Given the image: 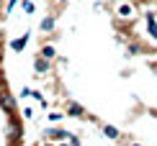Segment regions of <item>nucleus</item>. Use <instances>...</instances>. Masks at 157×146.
<instances>
[{"label":"nucleus","mask_w":157,"mask_h":146,"mask_svg":"<svg viewBox=\"0 0 157 146\" xmlns=\"http://www.w3.org/2000/svg\"><path fill=\"white\" fill-rule=\"evenodd\" d=\"M67 115H75V118H82V115H85V110H82V105H77V103H67Z\"/></svg>","instance_id":"obj_1"},{"label":"nucleus","mask_w":157,"mask_h":146,"mask_svg":"<svg viewBox=\"0 0 157 146\" xmlns=\"http://www.w3.org/2000/svg\"><path fill=\"white\" fill-rule=\"evenodd\" d=\"M47 136H49V138H54V141H64V138H70L67 131H57V128H49V131H47Z\"/></svg>","instance_id":"obj_2"},{"label":"nucleus","mask_w":157,"mask_h":146,"mask_svg":"<svg viewBox=\"0 0 157 146\" xmlns=\"http://www.w3.org/2000/svg\"><path fill=\"white\" fill-rule=\"evenodd\" d=\"M119 16H121V18H132V16H134V8H132L129 3H121V5H119Z\"/></svg>","instance_id":"obj_3"},{"label":"nucleus","mask_w":157,"mask_h":146,"mask_svg":"<svg viewBox=\"0 0 157 146\" xmlns=\"http://www.w3.org/2000/svg\"><path fill=\"white\" fill-rule=\"evenodd\" d=\"M49 69V59L47 57H41V59H36V72L39 75H44V72Z\"/></svg>","instance_id":"obj_4"},{"label":"nucleus","mask_w":157,"mask_h":146,"mask_svg":"<svg viewBox=\"0 0 157 146\" xmlns=\"http://www.w3.org/2000/svg\"><path fill=\"white\" fill-rule=\"evenodd\" d=\"M26 41H29V36H21V38H16V41H10V49H13V51H21L23 46H26Z\"/></svg>","instance_id":"obj_5"},{"label":"nucleus","mask_w":157,"mask_h":146,"mask_svg":"<svg viewBox=\"0 0 157 146\" xmlns=\"http://www.w3.org/2000/svg\"><path fill=\"white\" fill-rule=\"evenodd\" d=\"M54 28V18H44L41 21V31H52Z\"/></svg>","instance_id":"obj_6"},{"label":"nucleus","mask_w":157,"mask_h":146,"mask_svg":"<svg viewBox=\"0 0 157 146\" xmlns=\"http://www.w3.org/2000/svg\"><path fill=\"white\" fill-rule=\"evenodd\" d=\"M103 131H106V136H108V138H119V131H116L113 126H106Z\"/></svg>","instance_id":"obj_7"},{"label":"nucleus","mask_w":157,"mask_h":146,"mask_svg":"<svg viewBox=\"0 0 157 146\" xmlns=\"http://www.w3.org/2000/svg\"><path fill=\"white\" fill-rule=\"evenodd\" d=\"M41 57L52 59V57H54V49H52V46H44V49H41Z\"/></svg>","instance_id":"obj_8"},{"label":"nucleus","mask_w":157,"mask_h":146,"mask_svg":"<svg viewBox=\"0 0 157 146\" xmlns=\"http://www.w3.org/2000/svg\"><path fill=\"white\" fill-rule=\"evenodd\" d=\"M23 13H34V3L31 0H23Z\"/></svg>","instance_id":"obj_9"},{"label":"nucleus","mask_w":157,"mask_h":146,"mask_svg":"<svg viewBox=\"0 0 157 146\" xmlns=\"http://www.w3.org/2000/svg\"><path fill=\"white\" fill-rule=\"evenodd\" d=\"M49 121H52V123H57V121H62V113H52V115H49Z\"/></svg>","instance_id":"obj_10"},{"label":"nucleus","mask_w":157,"mask_h":146,"mask_svg":"<svg viewBox=\"0 0 157 146\" xmlns=\"http://www.w3.org/2000/svg\"><path fill=\"white\" fill-rule=\"evenodd\" d=\"M16 3H18V0H10V3H8V10H10V8H13V5H16Z\"/></svg>","instance_id":"obj_11"},{"label":"nucleus","mask_w":157,"mask_h":146,"mask_svg":"<svg viewBox=\"0 0 157 146\" xmlns=\"http://www.w3.org/2000/svg\"><path fill=\"white\" fill-rule=\"evenodd\" d=\"M59 3H64V0H59Z\"/></svg>","instance_id":"obj_12"},{"label":"nucleus","mask_w":157,"mask_h":146,"mask_svg":"<svg viewBox=\"0 0 157 146\" xmlns=\"http://www.w3.org/2000/svg\"><path fill=\"white\" fill-rule=\"evenodd\" d=\"M134 146H139V144H134Z\"/></svg>","instance_id":"obj_13"},{"label":"nucleus","mask_w":157,"mask_h":146,"mask_svg":"<svg viewBox=\"0 0 157 146\" xmlns=\"http://www.w3.org/2000/svg\"><path fill=\"white\" fill-rule=\"evenodd\" d=\"M62 146H64V144H62Z\"/></svg>","instance_id":"obj_14"}]
</instances>
